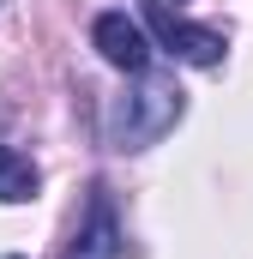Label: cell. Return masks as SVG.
I'll return each mask as SVG.
<instances>
[{"label":"cell","instance_id":"5b68a950","mask_svg":"<svg viewBox=\"0 0 253 259\" xmlns=\"http://www.w3.org/2000/svg\"><path fill=\"white\" fill-rule=\"evenodd\" d=\"M36 187H43L36 163H30L24 151L0 145V205H24V199H36Z\"/></svg>","mask_w":253,"mask_h":259},{"label":"cell","instance_id":"277c9868","mask_svg":"<svg viewBox=\"0 0 253 259\" xmlns=\"http://www.w3.org/2000/svg\"><path fill=\"white\" fill-rule=\"evenodd\" d=\"M66 259H121V223H115V205H109L103 187H97L91 205H85V223H78Z\"/></svg>","mask_w":253,"mask_h":259},{"label":"cell","instance_id":"6da1fadb","mask_svg":"<svg viewBox=\"0 0 253 259\" xmlns=\"http://www.w3.org/2000/svg\"><path fill=\"white\" fill-rule=\"evenodd\" d=\"M187 115V91L175 84V72H133V84H126L121 97L109 103V115H103V145L109 151H145V145H157L163 133L175 127Z\"/></svg>","mask_w":253,"mask_h":259},{"label":"cell","instance_id":"3957f363","mask_svg":"<svg viewBox=\"0 0 253 259\" xmlns=\"http://www.w3.org/2000/svg\"><path fill=\"white\" fill-rule=\"evenodd\" d=\"M91 42H97L103 61L121 66V72H145V66H151V36H145V24L126 18V12H103V18L91 24Z\"/></svg>","mask_w":253,"mask_h":259},{"label":"cell","instance_id":"7a4b0ae2","mask_svg":"<svg viewBox=\"0 0 253 259\" xmlns=\"http://www.w3.org/2000/svg\"><path fill=\"white\" fill-rule=\"evenodd\" d=\"M145 30L175 55V61L187 66H223V30H211V24H187L181 12H169V0H145Z\"/></svg>","mask_w":253,"mask_h":259}]
</instances>
